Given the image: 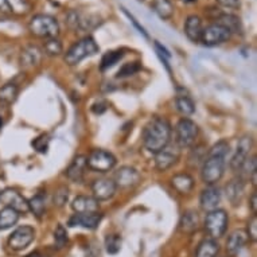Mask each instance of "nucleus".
Returning <instances> with one entry per match:
<instances>
[{
	"instance_id": "f257e3e1",
	"label": "nucleus",
	"mask_w": 257,
	"mask_h": 257,
	"mask_svg": "<svg viewBox=\"0 0 257 257\" xmlns=\"http://www.w3.org/2000/svg\"><path fill=\"white\" fill-rule=\"evenodd\" d=\"M171 139V125L163 117H152L144 126L143 144L146 150L152 154L159 152L170 143Z\"/></svg>"
},
{
	"instance_id": "f03ea898",
	"label": "nucleus",
	"mask_w": 257,
	"mask_h": 257,
	"mask_svg": "<svg viewBox=\"0 0 257 257\" xmlns=\"http://www.w3.org/2000/svg\"><path fill=\"white\" fill-rule=\"evenodd\" d=\"M229 154V144L226 142H219L209 152V155L203 162L202 179L207 185H214L223 175L226 166V156Z\"/></svg>"
},
{
	"instance_id": "7ed1b4c3",
	"label": "nucleus",
	"mask_w": 257,
	"mask_h": 257,
	"mask_svg": "<svg viewBox=\"0 0 257 257\" xmlns=\"http://www.w3.org/2000/svg\"><path fill=\"white\" fill-rule=\"evenodd\" d=\"M29 30L31 34L38 38H57L59 35V23L54 17L39 14L31 18L29 23Z\"/></svg>"
},
{
	"instance_id": "20e7f679",
	"label": "nucleus",
	"mask_w": 257,
	"mask_h": 257,
	"mask_svg": "<svg viewBox=\"0 0 257 257\" xmlns=\"http://www.w3.org/2000/svg\"><path fill=\"white\" fill-rule=\"evenodd\" d=\"M100 51V47L96 43V41L92 37H85L81 41L73 45L65 54V62L69 66H74L77 63H80L82 59L96 55Z\"/></svg>"
},
{
	"instance_id": "39448f33",
	"label": "nucleus",
	"mask_w": 257,
	"mask_h": 257,
	"mask_svg": "<svg viewBox=\"0 0 257 257\" xmlns=\"http://www.w3.org/2000/svg\"><path fill=\"white\" fill-rule=\"evenodd\" d=\"M228 214L226 211L221 209H215L207 213L205 218V229L213 238H219L222 237L228 229Z\"/></svg>"
},
{
	"instance_id": "423d86ee",
	"label": "nucleus",
	"mask_w": 257,
	"mask_h": 257,
	"mask_svg": "<svg viewBox=\"0 0 257 257\" xmlns=\"http://www.w3.org/2000/svg\"><path fill=\"white\" fill-rule=\"evenodd\" d=\"M175 134H177V144L179 147H191L198 136V126L190 118H182L175 126Z\"/></svg>"
},
{
	"instance_id": "0eeeda50",
	"label": "nucleus",
	"mask_w": 257,
	"mask_h": 257,
	"mask_svg": "<svg viewBox=\"0 0 257 257\" xmlns=\"http://www.w3.org/2000/svg\"><path fill=\"white\" fill-rule=\"evenodd\" d=\"M230 37H232V33L226 27H223L219 23H213L207 26L206 29H203L199 42H202L207 47H213L228 42Z\"/></svg>"
},
{
	"instance_id": "6e6552de",
	"label": "nucleus",
	"mask_w": 257,
	"mask_h": 257,
	"mask_svg": "<svg viewBox=\"0 0 257 257\" xmlns=\"http://www.w3.org/2000/svg\"><path fill=\"white\" fill-rule=\"evenodd\" d=\"M86 165L89 169L98 171V173H106L116 166V158L113 154L105 151V150H93L90 155L86 158Z\"/></svg>"
},
{
	"instance_id": "1a4fd4ad",
	"label": "nucleus",
	"mask_w": 257,
	"mask_h": 257,
	"mask_svg": "<svg viewBox=\"0 0 257 257\" xmlns=\"http://www.w3.org/2000/svg\"><path fill=\"white\" fill-rule=\"evenodd\" d=\"M66 23L72 30H78V31H90L96 29L100 25V19L94 15H88L85 17L82 14L77 11H69L66 15Z\"/></svg>"
},
{
	"instance_id": "9d476101",
	"label": "nucleus",
	"mask_w": 257,
	"mask_h": 257,
	"mask_svg": "<svg viewBox=\"0 0 257 257\" xmlns=\"http://www.w3.org/2000/svg\"><path fill=\"white\" fill-rule=\"evenodd\" d=\"M35 238V230L29 225L19 226L15 232L10 236L9 246L13 250H23L29 246Z\"/></svg>"
},
{
	"instance_id": "9b49d317",
	"label": "nucleus",
	"mask_w": 257,
	"mask_h": 257,
	"mask_svg": "<svg viewBox=\"0 0 257 257\" xmlns=\"http://www.w3.org/2000/svg\"><path fill=\"white\" fill-rule=\"evenodd\" d=\"M0 203L17 210L19 214L29 211V201L14 189H6L0 193Z\"/></svg>"
},
{
	"instance_id": "f8f14e48",
	"label": "nucleus",
	"mask_w": 257,
	"mask_h": 257,
	"mask_svg": "<svg viewBox=\"0 0 257 257\" xmlns=\"http://www.w3.org/2000/svg\"><path fill=\"white\" fill-rule=\"evenodd\" d=\"M179 159V150L174 146H166L159 152L155 154V166L159 171H166L173 167Z\"/></svg>"
},
{
	"instance_id": "ddd939ff",
	"label": "nucleus",
	"mask_w": 257,
	"mask_h": 257,
	"mask_svg": "<svg viewBox=\"0 0 257 257\" xmlns=\"http://www.w3.org/2000/svg\"><path fill=\"white\" fill-rule=\"evenodd\" d=\"M116 190H117V186H116L114 181H112L109 178L97 179V181L93 182L92 185L93 197L97 199L98 202L112 198L116 194Z\"/></svg>"
},
{
	"instance_id": "4468645a",
	"label": "nucleus",
	"mask_w": 257,
	"mask_h": 257,
	"mask_svg": "<svg viewBox=\"0 0 257 257\" xmlns=\"http://www.w3.org/2000/svg\"><path fill=\"white\" fill-rule=\"evenodd\" d=\"M140 182V174L139 171L134 167L130 166H124L118 170L116 175H114V183L117 187L122 189H130V187H135Z\"/></svg>"
},
{
	"instance_id": "2eb2a0df",
	"label": "nucleus",
	"mask_w": 257,
	"mask_h": 257,
	"mask_svg": "<svg viewBox=\"0 0 257 257\" xmlns=\"http://www.w3.org/2000/svg\"><path fill=\"white\" fill-rule=\"evenodd\" d=\"M102 215L100 213H84V214H80V213H76L74 215H72L68 221L69 226H81V228L85 229H96L98 226V223L101 222Z\"/></svg>"
},
{
	"instance_id": "dca6fc26",
	"label": "nucleus",
	"mask_w": 257,
	"mask_h": 257,
	"mask_svg": "<svg viewBox=\"0 0 257 257\" xmlns=\"http://www.w3.org/2000/svg\"><path fill=\"white\" fill-rule=\"evenodd\" d=\"M250 147H252V139L248 138V136H244L238 140V144H237L236 152L233 155L232 160H230V167L232 170L237 171V170L241 169V166L244 165L245 160L248 159V154L250 151Z\"/></svg>"
},
{
	"instance_id": "f3484780",
	"label": "nucleus",
	"mask_w": 257,
	"mask_h": 257,
	"mask_svg": "<svg viewBox=\"0 0 257 257\" xmlns=\"http://www.w3.org/2000/svg\"><path fill=\"white\" fill-rule=\"evenodd\" d=\"M72 209L76 213L84 214V213H97L100 209V203L94 197H88V195H80L74 198L72 203Z\"/></svg>"
},
{
	"instance_id": "a211bd4d",
	"label": "nucleus",
	"mask_w": 257,
	"mask_h": 257,
	"mask_svg": "<svg viewBox=\"0 0 257 257\" xmlns=\"http://www.w3.org/2000/svg\"><path fill=\"white\" fill-rule=\"evenodd\" d=\"M219 202H221V191H219L218 187L210 185L203 190L202 194H201V206H202L203 210H215Z\"/></svg>"
},
{
	"instance_id": "6ab92c4d",
	"label": "nucleus",
	"mask_w": 257,
	"mask_h": 257,
	"mask_svg": "<svg viewBox=\"0 0 257 257\" xmlns=\"http://www.w3.org/2000/svg\"><path fill=\"white\" fill-rule=\"evenodd\" d=\"M202 19L198 15H190L185 22V34L191 42H199L202 35Z\"/></svg>"
},
{
	"instance_id": "aec40b11",
	"label": "nucleus",
	"mask_w": 257,
	"mask_h": 257,
	"mask_svg": "<svg viewBox=\"0 0 257 257\" xmlns=\"http://www.w3.org/2000/svg\"><path fill=\"white\" fill-rule=\"evenodd\" d=\"M42 50L38 46L31 45V46L25 47L21 54V65L26 69L38 66L41 61H42Z\"/></svg>"
},
{
	"instance_id": "412c9836",
	"label": "nucleus",
	"mask_w": 257,
	"mask_h": 257,
	"mask_svg": "<svg viewBox=\"0 0 257 257\" xmlns=\"http://www.w3.org/2000/svg\"><path fill=\"white\" fill-rule=\"evenodd\" d=\"M249 241V236L246 230L244 229H237L234 232L229 236L228 241H226V249H228V252L230 254H237V253L240 252L241 249L244 248L246 242Z\"/></svg>"
},
{
	"instance_id": "4be33fe9",
	"label": "nucleus",
	"mask_w": 257,
	"mask_h": 257,
	"mask_svg": "<svg viewBox=\"0 0 257 257\" xmlns=\"http://www.w3.org/2000/svg\"><path fill=\"white\" fill-rule=\"evenodd\" d=\"M88 167L86 165V156H77L76 159L73 160L72 165L69 166V169L66 170V177L72 182H81L84 179L85 169Z\"/></svg>"
},
{
	"instance_id": "5701e85b",
	"label": "nucleus",
	"mask_w": 257,
	"mask_h": 257,
	"mask_svg": "<svg viewBox=\"0 0 257 257\" xmlns=\"http://www.w3.org/2000/svg\"><path fill=\"white\" fill-rule=\"evenodd\" d=\"M244 182L240 178L237 179H232L229 182L226 187H225V191H226V198L229 199V202L232 205H238L242 199V195H244Z\"/></svg>"
},
{
	"instance_id": "b1692460",
	"label": "nucleus",
	"mask_w": 257,
	"mask_h": 257,
	"mask_svg": "<svg viewBox=\"0 0 257 257\" xmlns=\"http://www.w3.org/2000/svg\"><path fill=\"white\" fill-rule=\"evenodd\" d=\"M215 23H219L222 25L223 27L230 31V33H234V34H241L242 33V23H241V19L233 14H222L219 13V15L215 18Z\"/></svg>"
},
{
	"instance_id": "393cba45",
	"label": "nucleus",
	"mask_w": 257,
	"mask_h": 257,
	"mask_svg": "<svg viewBox=\"0 0 257 257\" xmlns=\"http://www.w3.org/2000/svg\"><path fill=\"white\" fill-rule=\"evenodd\" d=\"M171 185L178 193L187 194L194 187V179L190 177L189 174H178L171 179Z\"/></svg>"
},
{
	"instance_id": "a878e982",
	"label": "nucleus",
	"mask_w": 257,
	"mask_h": 257,
	"mask_svg": "<svg viewBox=\"0 0 257 257\" xmlns=\"http://www.w3.org/2000/svg\"><path fill=\"white\" fill-rule=\"evenodd\" d=\"M151 9L163 21H167L174 15V5L171 0H154Z\"/></svg>"
},
{
	"instance_id": "bb28decb",
	"label": "nucleus",
	"mask_w": 257,
	"mask_h": 257,
	"mask_svg": "<svg viewBox=\"0 0 257 257\" xmlns=\"http://www.w3.org/2000/svg\"><path fill=\"white\" fill-rule=\"evenodd\" d=\"M219 252V245L213 238H206L199 242L195 257H217Z\"/></svg>"
},
{
	"instance_id": "cd10ccee",
	"label": "nucleus",
	"mask_w": 257,
	"mask_h": 257,
	"mask_svg": "<svg viewBox=\"0 0 257 257\" xmlns=\"http://www.w3.org/2000/svg\"><path fill=\"white\" fill-rule=\"evenodd\" d=\"M175 105H177L178 112L183 114V116H190V114L194 113V101H193L189 94H186L185 92L178 93L177 98H175Z\"/></svg>"
},
{
	"instance_id": "c85d7f7f",
	"label": "nucleus",
	"mask_w": 257,
	"mask_h": 257,
	"mask_svg": "<svg viewBox=\"0 0 257 257\" xmlns=\"http://www.w3.org/2000/svg\"><path fill=\"white\" fill-rule=\"evenodd\" d=\"M19 213L11 207H5L0 210V230H7L13 228L14 225L19 221Z\"/></svg>"
},
{
	"instance_id": "c756f323",
	"label": "nucleus",
	"mask_w": 257,
	"mask_h": 257,
	"mask_svg": "<svg viewBox=\"0 0 257 257\" xmlns=\"http://www.w3.org/2000/svg\"><path fill=\"white\" fill-rule=\"evenodd\" d=\"M179 225H181L182 232H194V230H197V228H198V215H197L195 211H186V213H183V215H182L181 223H179Z\"/></svg>"
},
{
	"instance_id": "7c9ffc66",
	"label": "nucleus",
	"mask_w": 257,
	"mask_h": 257,
	"mask_svg": "<svg viewBox=\"0 0 257 257\" xmlns=\"http://www.w3.org/2000/svg\"><path fill=\"white\" fill-rule=\"evenodd\" d=\"M19 88L15 84H6L0 88V104L10 105L18 98Z\"/></svg>"
},
{
	"instance_id": "2f4dec72",
	"label": "nucleus",
	"mask_w": 257,
	"mask_h": 257,
	"mask_svg": "<svg viewBox=\"0 0 257 257\" xmlns=\"http://www.w3.org/2000/svg\"><path fill=\"white\" fill-rule=\"evenodd\" d=\"M29 210H31L37 217H42L46 210V201L43 194H37L29 201Z\"/></svg>"
},
{
	"instance_id": "473e14b6",
	"label": "nucleus",
	"mask_w": 257,
	"mask_h": 257,
	"mask_svg": "<svg viewBox=\"0 0 257 257\" xmlns=\"http://www.w3.org/2000/svg\"><path fill=\"white\" fill-rule=\"evenodd\" d=\"M122 57H124L122 50H113L105 53V54L102 55L101 59V70H106V69L112 68L113 65H116V63L122 58Z\"/></svg>"
},
{
	"instance_id": "72a5a7b5",
	"label": "nucleus",
	"mask_w": 257,
	"mask_h": 257,
	"mask_svg": "<svg viewBox=\"0 0 257 257\" xmlns=\"http://www.w3.org/2000/svg\"><path fill=\"white\" fill-rule=\"evenodd\" d=\"M63 46L58 38H47L43 43V51L50 57H57L62 53Z\"/></svg>"
},
{
	"instance_id": "f704fd0d",
	"label": "nucleus",
	"mask_w": 257,
	"mask_h": 257,
	"mask_svg": "<svg viewBox=\"0 0 257 257\" xmlns=\"http://www.w3.org/2000/svg\"><path fill=\"white\" fill-rule=\"evenodd\" d=\"M11 13L15 15H26L31 10L29 0H7Z\"/></svg>"
},
{
	"instance_id": "c9c22d12",
	"label": "nucleus",
	"mask_w": 257,
	"mask_h": 257,
	"mask_svg": "<svg viewBox=\"0 0 257 257\" xmlns=\"http://www.w3.org/2000/svg\"><path fill=\"white\" fill-rule=\"evenodd\" d=\"M121 237L117 234H108L105 237V249L109 254H116L121 249Z\"/></svg>"
},
{
	"instance_id": "e433bc0d",
	"label": "nucleus",
	"mask_w": 257,
	"mask_h": 257,
	"mask_svg": "<svg viewBox=\"0 0 257 257\" xmlns=\"http://www.w3.org/2000/svg\"><path fill=\"white\" fill-rule=\"evenodd\" d=\"M140 69H142V65H140L139 62L125 63V65H122L121 69L118 70L117 78H125V77L134 76V74H136V73L139 72Z\"/></svg>"
},
{
	"instance_id": "4c0bfd02",
	"label": "nucleus",
	"mask_w": 257,
	"mask_h": 257,
	"mask_svg": "<svg viewBox=\"0 0 257 257\" xmlns=\"http://www.w3.org/2000/svg\"><path fill=\"white\" fill-rule=\"evenodd\" d=\"M54 240L58 248H63L65 245L68 244V241H69L68 233H66V230H65V228H63L62 225H58L57 229H55Z\"/></svg>"
},
{
	"instance_id": "58836bf2",
	"label": "nucleus",
	"mask_w": 257,
	"mask_h": 257,
	"mask_svg": "<svg viewBox=\"0 0 257 257\" xmlns=\"http://www.w3.org/2000/svg\"><path fill=\"white\" fill-rule=\"evenodd\" d=\"M68 198H69V190L68 187H59L57 191H55L54 194V205L58 207H62L65 203L68 202Z\"/></svg>"
},
{
	"instance_id": "ea45409f",
	"label": "nucleus",
	"mask_w": 257,
	"mask_h": 257,
	"mask_svg": "<svg viewBox=\"0 0 257 257\" xmlns=\"http://www.w3.org/2000/svg\"><path fill=\"white\" fill-rule=\"evenodd\" d=\"M49 143H50V139L47 135H41L38 136L37 139H34L33 142V147L37 150L41 154H46L47 150H49Z\"/></svg>"
},
{
	"instance_id": "a19ab883",
	"label": "nucleus",
	"mask_w": 257,
	"mask_h": 257,
	"mask_svg": "<svg viewBox=\"0 0 257 257\" xmlns=\"http://www.w3.org/2000/svg\"><path fill=\"white\" fill-rule=\"evenodd\" d=\"M217 3L222 6V7H226V9L237 10L240 9L241 0H217Z\"/></svg>"
},
{
	"instance_id": "79ce46f5",
	"label": "nucleus",
	"mask_w": 257,
	"mask_h": 257,
	"mask_svg": "<svg viewBox=\"0 0 257 257\" xmlns=\"http://www.w3.org/2000/svg\"><path fill=\"white\" fill-rule=\"evenodd\" d=\"M246 233H248L249 238H252L253 241L256 240V237H257V218H256V215L253 217L252 221H250V223H249L248 230H246Z\"/></svg>"
},
{
	"instance_id": "37998d69",
	"label": "nucleus",
	"mask_w": 257,
	"mask_h": 257,
	"mask_svg": "<svg viewBox=\"0 0 257 257\" xmlns=\"http://www.w3.org/2000/svg\"><path fill=\"white\" fill-rule=\"evenodd\" d=\"M13 15L7 0H0V18H9Z\"/></svg>"
},
{
	"instance_id": "c03bdc74",
	"label": "nucleus",
	"mask_w": 257,
	"mask_h": 257,
	"mask_svg": "<svg viewBox=\"0 0 257 257\" xmlns=\"http://www.w3.org/2000/svg\"><path fill=\"white\" fill-rule=\"evenodd\" d=\"M122 11H124V14H125L126 17L130 18V21H131V22H132V23H134V26H135L136 29L139 30V33H140V34H143V35H144V37H146V38H148V34H147V31H146V30H144V27H143V26H140V25H139V22L136 21L135 18L132 17L131 14L128 13V11H126V10H125V9H122Z\"/></svg>"
},
{
	"instance_id": "a18cd8bd",
	"label": "nucleus",
	"mask_w": 257,
	"mask_h": 257,
	"mask_svg": "<svg viewBox=\"0 0 257 257\" xmlns=\"http://www.w3.org/2000/svg\"><path fill=\"white\" fill-rule=\"evenodd\" d=\"M92 110L94 113H102V112H105L106 102H96V104L92 106Z\"/></svg>"
},
{
	"instance_id": "49530a36",
	"label": "nucleus",
	"mask_w": 257,
	"mask_h": 257,
	"mask_svg": "<svg viewBox=\"0 0 257 257\" xmlns=\"http://www.w3.org/2000/svg\"><path fill=\"white\" fill-rule=\"evenodd\" d=\"M250 207H252L253 213L256 214L257 213V194L256 193H253L252 197H250Z\"/></svg>"
},
{
	"instance_id": "de8ad7c7",
	"label": "nucleus",
	"mask_w": 257,
	"mask_h": 257,
	"mask_svg": "<svg viewBox=\"0 0 257 257\" xmlns=\"http://www.w3.org/2000/svg\"><path fill=\"white\" fill-rule=\"evenodd\" d=\"M25 257H43V256L39 252H31V253H29V254H27V256H25Z\"/></svg>"
},
{
	"instance_id": "09e8293b",
	"label": "nucleus",
	"mask_w": 257,
	"mask_h": 257,
	"mask_svg": "<svg viewBox=\"0 0 257 257\" xmlns=\"http://www.w3.org/2000/svg\"><path fill=\"white\" fill-rule=\"evenodd\" d=\"M186 3H195V2H197V0H185Z\"/></svg>"
},
{
	"instance_id": "8fccbe9b",
	"label": "nucleus",
	"mask_w": 257,
	"mask_h": 257,
	"mask_svg": "<svg viewBox=\"0 0 257 257\" xmlns=\"http://www.w3.org/2000/svg\"><path fill=\"white\" fill-rule=\"evenodd\" d=\"M2 126H3V118L0 117V130H2Z\"/></svg>"
},
{
	"instance_id": "3c124183",
	"label": "nucleus",
	"mask_w": 257,
	"mask_h": 257,
	"mask_svg": "<svg viewBox=\"0 0 257 257\" xmlns=\"http://www.w3.org/2000/svg\"><path fill=\"white\" fill-rule=\"evenodd\" d=\"M139 2H144V0H139Z\"/></svg>"
}]
</instances>
